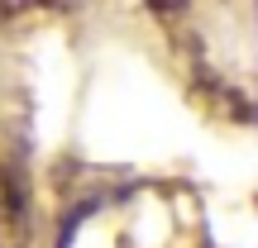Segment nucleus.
Returning <instances> with one entry per match:
<instances>
[]
</instances>
